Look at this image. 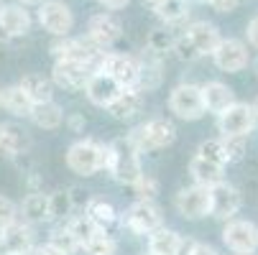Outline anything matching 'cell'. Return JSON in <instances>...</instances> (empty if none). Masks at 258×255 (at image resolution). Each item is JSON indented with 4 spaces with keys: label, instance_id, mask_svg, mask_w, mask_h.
Returning <instances> with one entry per match:
<instances>
[{
    "label": "cell",
    "instance_id": "obj_40",
    "mask_svg": "<svg viewBox=\"0 0 258 255\" xmlns=\"http://www.w3.org/2000/svg\"><path fill=\"white\" fill-rule=\"evenodd\" d=\"M174 54H176V59H181V61H187V64H192V61H197L202 54L197 51V46L192 44V39L187 33L184 36H179V39H174V49H171Z\"/></svg>",
    "mask_w": 258,
    "mask_h": 255
},
{
    "label": "cell",
    "instance_id": "obj_13",
    "mask_svg": "<svg viewBox=\"0 0 258 255\" xmlns=\"http://www.w3.org/2000/svg\"><path fill=\"white\" fill-rule=\"evenodd\" d=\"M123 225L136 232V235H151L154 230L161 227V209L156 207V202H146L138 199L136 204H131V209L125 212Z\"/></svg>",
    "mask_w": 258,
    "mask_h": 255
},
{
    "label": "cell",
    "instance_id": "obj_55",
    "mask_svg": "<svg viewBox=\"0 0 258 255\" xmlns=\"http://www.w3.org/2000/svg\"><path fill=\"white\" fill-rule=\"evenodd\" d=\"M0 6H3V0H0Z\"/></svg>",
    "mask_w": 258,
    "mask_h": 255
},
{
    "label": "cell",
    "instance_id": "obj_45",
    "mask_svg": "<svg viewBox=\"0 0 258 255\" xmlns=\"http://www.w3.org/2000/svg\"><path fill=\"white\" fill-rule=\"evenodd\" d=\"M245 36H248V44H250L253 49H258V16L248 21V26H245Z\"/></svg>",
    "mask_w": 258,
    "mask_h": 255
},
{
    "label": "cell",
    "instance_id": "obj_52",
    "mask_svg": "<svg viewBox=\"0 0 258 255\" xmlns=\"http://www.w3.org/2000/svg\"><path fill=\"white\" fill-rule=\"evenodd\" d=\"M253 110H255V118H258V97L253 100Z\"/></svg>",
    "mask_w": 258,
    "mask_h": 255
},
{
    "label": "cell",
    "instance_id": "obj_24",
    "mask_svg": "<svg viewBox=\"0 0 258 255\" xmlns=\"http://www.w3.org/2000/svg\"><path fill=\"white\" fill-rule=\"evenodd\" d=\"M184 250V240L176 230H169V227H159L149 235V252L154 255H181Z\"/></svg>",
    "mask_w": 258,
    "mask_h": 255
},
{
    "label": "cell",
    "instance_id": "obj_44",
    "mask_svg": "<svg viewBox=\"0 0 258 255\" xmlns=\"http://www.w3.org/2000/svg\"><path fill=\"white\" fill-rule=\"evenodd\" d=\"M210 6L215 13H233L240 6V0H210Z\"/></svg>",
    "mask_w": 258,
    "mask_h": 255
},
{
    "label": "cell",
    "instance_id": "obj_2",
    "mask_svg": "<svg viewBox=\"0 0 258 255\" xmlns=\"http://www.w3.org/2000/svg\"><path fill=\"white\" fill-rule=\"evenodd\" d=\"M138 148L131 143V138H115L110 143V163H107V174L113 176L118 184H133L143 176L141 161H138Z\"/></svg>",
    "mask_w": 258,
    "mask_h": 255
},
{
    "label": "cell",
    "instance_id": "obj_43",
    "mask_svg": "<svg viewBox=\"0 0 258 255\" xmlns=\"http://www.w3.org/2000/svg\"><path fill=\"white\" fill-rule=\"evenodd\" d=\"M181 255H220V252L212 245H205V242H184Z\"/></svg>",
    "mask_w": 258,
    "mask_h": 255
},
{
    "label": "cell",
    "instance_id": "obj_38",
    "mask_svg": "<svg viewBox=\"0 0 258 255\" xmlns=\"http://www.w3.org/2000/svg\"><path fill=\"white\" fill-rule=\"evenodd\" d=\"M223 143H225L228 163L243 161V156H245V151H248V135H223Z\"/></svg>",
    "mask_w": 258,
    "mask_h": 255
},
{
    "label": "cell",
    "instance_id": "obj_8",
    "mask_svg": "<svg viewBox=\"0 0 258 255\" xmlns=\"http://www.w3.org/2000/svg\"><path fill=\"white\" fill-rule=\"evenodd\" d=\"M258 118L253 110V102H233L225 113L217 115V128L223 135H250Z\"/></svg>",
    "mask_w": 258,
    "mask_h": 255
},
{
    "label": "cell",
    "instance_id": "obj_5",
    "mask_svg": "<svg viewBox=\"0 0 258 255\" xmlns=\"http://www.w3.org/2000/svg\"><path fill=\"white\" fill-rule=\"evenodd\" d=\"M51 54L54 59H77V61H87L95 71L100 64V56L105 54V49H100L90 36H59V39L51 44Z\"/></svg>",
    "mask_w": 258,
    "mask_h": 255
},
{
    "label": "cell",
    "instance_id": "obj_12",
    "mask_svg": "<svg viewBox=\"0 0 258 255\" xmlns=\"http://www.w3.org/2000/svg\"><path fill=\"white\" fill-rule=\"evenodd\" d=\"M92 66L87 61H77V59H56L54 69H51V79L56 87L61 90H85L87 79L92 77Z\"/></svg>",
    "mask_w": 258,
    "mask_h": 255
},
{
    "label": "cell",
    "instance_id": "obj_36",
    "mask_svg": "<svg viewBox=\"0 0 258 255\" xmlns=\"http://www.w3.org/2000/svg\"><path fill=\"white\" fill-rule=\"evenodd\" d=\"M146 49H149L151 54L156 56H164L166 51L174 49V39H171V33L166 28H154L149 33V39H146Z\"/></svg>",
    "mask_w": 258,
    "mask_h": 255
},
{
    "label": "cell",
    "instance_id": "obj_54",
    "mask_svg": "<svg viewBox=\"0 0 258 255\" xmlns=\"http://www.w3.org/2000/svg\"><path fill=\"white\" fill-rule=\"evenodd\" d=\"M197 3H210V0H197Z\"/></svg>",
    "mask_w": 258,
    "mask_h": 255
},
{
    "label": "cell",
    "instance_id": "obj_6",
    "mask_svg": "<svg viewBox=\"0 0 258 255\" xmlns=\"http://www.w3.org/2000/svg\"><path fill=\"white\" fill-rule=\"evenodd\" d=\"M223 242L235 255H250L258 252V225L250 220H228L223 227Z\"/></svg>",
    "mask_w": 258,
    "mask_h": 255
},
{
    "label": "cell",
    "instance_id": "obj_51",
    "mask_svg": "<svg viewBox=\"0 0 258 255\" xmlns=\"http://www.w3.org/2000/svg\"><path fill=\"white\" fill-rule=\"evenodd\" d=\"M3 255H33V250H28V252H3Z\"/></svg>",
    "mask_w": 258,
    "mask_h": 255
},
{
    "label": "cell",
    "instance_id": "obj_1",
    "mask_svg": "<svg viewBox=\"0 0 258 255\" xmlns=\"http://www.w3.org/2000/svg\"><path fill=\"white\" fill-rule=\"evenodd\" d=\"M107 163H110V143L85 138L72 143L67 151V166L80 176H95L97 171H107Z\"/></svg>",
    "mask_w": 258,
    "mask_h": 255
},
{
    "label": "cell",
    "instance_id": "obj_18",
    "mask_svg": "<svg viewBox=\"0 0 258 255\" xmlns=\"http://www.w3.org/2000/svg\"><path fill=\"white\" fill-rule=\"evenodd\" d=\"M33 247V225H28L26 220L13 222L0 232V252H28Z\"/></svg>",
    "mask_w": 258,
    "mask_h": 255
},
{
    "label": "cell",
    "instance_id": "obj_22",
    "mask_svg": "<svg viewBox=\"0 0 258 255\" xmlns=\"http://www.w3.org/2000/svg\"><path fill=\"white\" fill-rule=\"evenodd\" d=\"M18 209H21V217L28 225L51 222V202H49V194H44V192H31L21 202Z\"/></svg>",
    "mask_w": 258,
    "mask_h": 255
},
{
    "label": "cell",
    "instance_id": "obj_46",
    "mask_svg": "<svg viewBox=\"0 0 258 255\" xmlns=\"http://www.w3.org/2000/svg\"><path fill=\"white\" fill-rule=\"evenodd\" d=\"M67 125H69V130L72 133H85V125H87V120L80 115V113H75V115H69L67 120H64Z\"/></svg>",
    "mask_w": 258,
    "mask_h": 255
},
{
    "label": "cell",
    "instance_id": "obj_57",
    "mask_svg": "<svg viewBox=\"0 0 258 255\" xmlns=\"http://www.w3.org/2000/svg\"><path fill=\"white\" fill-rule=\"evenodd\" d=\"M149 255H154V252H149Z\"/></svg>",
    "mask_w": 258,
    "mask_h": 255
},
{
    "label": "cell",
    "instance_id": "obj_30",
    "mask_svg": "<svg viewBox=\"0 0 258 255\" xmlns=\"http://www.w3.org/2000/svg\"><path fill=\"white\" fill-rule=\"evenodd\" d=\"M161 56L146 51V59L141 61V79H138V87L146 92V90H156L161 84Z\"/></svg>",
    "mask_w": 258,
    "mask_h": 255
},
{
    "label": "cell",
    "instance_id": "obj_31",
    "mask_svg": "<svg viewBox=\"0 0 258 255\" xmlns=\"http://www.w3.org/2000/svg\"><path fill=\"white\" fill-rule=\"evenodd\" d=\"M67 227L72 230V235L77 237V242H80V247L90 240V237H95L97 232H100V227L90 220V217L82 212V214H77V217H67Z\"/></svg>",
    "mask_w": 258,
    "mask_h": 255
},
{
    "label": "cell",
    "instance_id": "obj_4",
    "mask_svg": "<svg viewBox=\"0 0 258 255\" xmlns=\"http://www.w3.org/2000/svg\"><path fill=\"white\" fill-rule=\"evenodd\" d=\"M169 110L181 118V120H200L207 107H205V97H202V87L192 84V82H181L171 90L169 95Z\"/></svg>",
    "mask_w": 258,
    "mask_h": 255
},
{
    "label": "cell",
    "instance_id": "obj_7",
    "mask_svg": "<svg viewBox=\"0 0 258 255\" xmlns=\"http://www.w3.org/2000/svg\"><path fill=\"white\" fill-rule=\"evenodd\" d=\"M243 207V194L238 187H233L230 181H217L210 187V214L217 220H233Z\"/></svg>",
    "mask_w": 258,
    "mask_h": 255
},
{
    "label": "cell",
    "instance_id": "obj_10",
    "mask_svg": "<svg viewBox=\"0 0 258 255\" xmlns=\"http://www.w3.org/2000/svg\"><path fill=\"white\" fill-rule=\"evenodd\" d=\"M174 207L184 220H202L210 214V187L205 184H192L176 192Z\"/></svg>",
    "mask_w": 258,
    "mask_h": 255
},
{
    "label": "cell",
    "instance_id": "obj_53",
    "mask_svg": "<svg viewBox=\"0 0 258 255\" xmlns=\"http://www.w3.org/2000/svg\"><path fill=\"white\" fill-rule=\"evenodd\" d=\"M253 69H255V74H258V59H255V61H253Z\"/></svg>",
    "mask_w": 258,
    "mask_h": 255
},
{
    "label": "cell",
    "instance_id": "obj_21",
    "mask_svg": "<svg viewBox=\"0 0 258 255\" xmlns=\"http://www.w3.org/2000/svg\"><path fill=\"white\" fill-rule=\"evenodd\" d=\"M0 26H3L13 39L26 36L31 31V13L23 3H3L0 6Z\"/></svg>",
    "mask_w": 258,
    "mask_h": 255
},
{
    "label": "cell",
    "instance_id": "obj_29",
    "mask_svg": "<svg viewBox=\"0 0 258 255\" xmlns=\"http://www.w3.org/2000/svg\"><path fill=\"white\" fill-rule=\"evenodd\" d=\"M85 214L90 217V220H92L100 230H105V232L118 222V212H115V207L110 204V202H105L102 197H92L90 204H87V209H85Z\"/></svg>",
    "mask_w": 258,
    "mask_h": 255
},
{
    "label": "cell",
    "instance_id": "obj_25",
    "mask_svg": "<svg viewBox=\"0 0 258 255\" xmlns=\"http://www.w3.org/2000/svg\"><path fill=\"white\" fill-rule=\"evenodd\" d=\"M0 107H3L6 113L16 115V118H28L31 110H33V102L23 92L21 84H11V87L0 90Z\"/></svg>",
    "mask_w": 258,
    "mask_h": 255
},
{
    "label": "cell",
    "instance_id": "obj_50",
    "mask_svg": "<svg viewBox=\"0 0 258 255\" xmlns=\"http://www.w3.org/2000/svg\"><path fill=\"white\" fill-rule=\"evenodd\" d=\"M18 3H23V6H39L41 0H18Z\"/></svg>",
    "mask_w": 258,
    "mask_h": 255
},
{
    "label": "cell",
    "instance_id": "obj_17",
    "mask_svg": "<svg viewBox=\"0 0 258 255\" xmlns=\"http://www.w3.org/2000/svg\"><path fill=\"white\" fill-rule=\"evenodd\" d=\"M31 138L18 123H0V156L3 158H18L28 153Z\"/></svg>",
    "mask_w": 258,
    "mask_h": 255
},
{
    "label": "cell",
    "instance_id": "obj_42",
    "mask_svg": "<svg viewBox=\"0 0 258 255\" xmlns=\"http://www.w3.org/2000/svg\"><path fill=\"white\" fill-rule=\"evenodd\" d=\"M69 197H72V204H75V212H85L90 199H92L82 187H69Z\"/></svg>",
    "mask_w": 258,
    "mask_h": 255
},
{
    "label": "cell",
    "instance_id": "obj_35",
    "mask_svg": "<svg viewBox=\"0 0 258 255\" xmlns=\"http://www.w3.org/2000/svg\"><path fill=\"white\" fill-rule=\"evenodd\" d=\"M82 250L87 252V255H115V240L110 237L105 230H100L95 237H90L85 245H82Z\"/></svg>",
    "mask_w": 258,
    "mask_h": 255
},
{
    "label": "cell",
    "instance_id": "obj_48",
    "mask_svg": "<svg viewBox=\"0 0 258 255\" xmlns=\"http://www.w3.org/2000/svg\"><path fill=\"white\" fill-rule=\"evenodd\" d=\"M97 3L102 8H107V11H120V8H125L131 3V0H97Z\"/></svg>",
    "mask_w": 258,
    "mask_h": 255
},
{
    "label": "cell",
    "instance_id": "obj_37",
    "mask_svg": "<svg viewBox=\"0 0 258 255\" xmlns=\"http://www.w3.org/2000/svg\"><path fill=\"white\" fill-rule=\"evenodd\" d=\"M49 202H51V220H64V217L75 212L69 189H56L54 194H49Z\"/></svg>",
    "mask_w": 258,
    "mask_h": 255
},
{
    "label": "cell",
    "instance_id": "obj_47",
    "mask_svg": "<svg viewBox=\"0 0 258 255\" xmlns=\"http://www.w3.org/2000/svg\"><path fill=\"white\" fill-rule=\"evenodd\" d=\"M33 255H67V252L59 250V247H54L51 242H44V245H39V247H33Z\"/></svg>",
    "mask_w": 258,
    "mask_h": 255
},
{
    "label": "cell",
    "instance_id": "obj_34",
    "mask_svg": "<svg viewBox=\"0 0 258 255\" xmlns=\"http://www.w3.org/2000/svg\"><path fill=\"white\" fill-rule=\"evenodd\" d=\"M197 156H202V158H207V161H215V163L228 166V153H225V143H223V138L202 140V143H200V148H197Z\"/></svg>",
    "mask_w": 258,
    "mask_h": 255
},
{
    "label": "cell",
    "instance_id": "obj_23",
    "mask_svg": "<svg viewBox=\"0 0 258 255\" xmlns=\"http://www.w3.org/2000/svg\"><path fill=\"white\" fill-rule=\"evenodd\" d=\"M202 97H205L207 113H215V115L225 113L233 102H238L235 92L228 84H223V82H207V84H202Z\"/></svg>",
    "mask_w": 258,
    "mask_h": 255
},
{
    "label": "cell",
    "instance_id": "obj_20",
    "mask_svg": "<svg viewBox=\"0 0 258 255\" xmlns=\"http://www.w3.org/2000/svg\"><path fill=\"white\" fill-rule=\"evenodd\" d=\"M141 110H143V90L141 87H123V92L107 107V113L115 120H131Z\"/></svg>",
    "mask_w": 258,
    "mask_h": 255
},
{
    "label": "cell",
    "instance_id": "obj_19",
    "mask_svg": "<svg viewBox=\"0 0 258 255\" xmlns=\"http://www.w3.org/2000/svg\"><path fill=\"white\" fill-rule=\"evenodd\" d=\"M187 36L192 39V44L197 46V51L202 56H212L215 49L220 46V41H223V36H220L217 26L215 23H207V21H195L187 26Z\"/></svg>",
    "mask_w": 258,
    "mask_h": 255
},
{
    "label": "cell",
    "instance_id": "obj_27",
    "mask_svg": "<svg viewBox=\"0 0 258 255\" xmlns=\"http://www.w3.org/2000/svg\"><path fill=\"white\" fill-rule=\"evenodd\" d=\"M189 174L195 179V184L212 187V184H217V181L225 179V166L223 163H215V161H207L202 156H195L189 161Z\"/></svg>",
    "mask_w": 258,
    "mask_h": 255
},
{
    "label": "cell",
    "instance_id": "obj_28",
    "mask_svg": "<svg viewBox=\"0 0 258 255\" xmlns=\"http://www.w3.org/2000/svg\"><path fill=\"white\" fill-rule=\"evenodd\" d=\"M23 92L31 97V102H46V100H54V79L44 77V74H36V71H31V74H23L21 82Z\"/></svg>",
    "mask_w": 258,
    "mask_h": 255
},
{
    "label": "cell",
    "instance_id": "obj_56",
    "mask_svg": "<svg viewBox=\"0 0 258 255\" xmlns=\"http://www.w3.org/2000/svg\"><path fill=\"white\" fill-rule=\"evenodd\" d=\"M250 255H255V252H250Z\"/></svg>",
    "mask_w": 258,
    "mask_h": 255
},
{
    "label": "cell",
    "instance_id": "obj_11",
    "mask_svg": "<svg viewBox=\"0 0 258 255\" xmlns=\"http://www.w3.org/2000/svg\"><path fill=\"white\" fill-rule=\"evenodd\" d=\"M97 71H107L110 77H115L123 87H138L141 79V61H136L128 54H110L105 51L100 56Z\"/></svg>",
    "mask_w": 258,
    "mask_h": 255
},
{
    "label": "cell",
    "instance_id": "obj_16",
    "mask_svg": "<svg viewBox=\"0 0 258 255\" xmlns=\"http://www.w3.org/2000/svg\"><path fill=\"white\" fill-rule=\"evenodd\" d=\"M87 36L100 49H110L123 36V26L115 16H110V13H95L87 21Z\"/></svg>",
    "mask_w": 258,
    "mask_h": 255
},
{
    "label": "cell",
    "instance_id": "obj_9",
    "mask_svg": "<svg viewBox=\"0 0 258 255\" xmlns=\"http://www.w3.org/2000/svg\"><path fill=\"white\" fill-rule=\"evenodd\" d=\"M39 23L44 31H49L51 36H69V31L75 28V16L72 8L64 0H41L39 3Z\"/></svg>",
    "mask_w": 258,
    "mask_h": 255
},
{
    "label": "cell",
    "instance_id": "obj_33",
    "mask_svg": "<svg viewBox=\"0 0 258 255\" xmlns=\"http://www.w3.org/2000/svg\"><path fill=\"white\" fill-rule=\"evenodd\" d=\"M154 13L164 21V23H176L189 13V3L187 0H161L154 8Z\"/></svg>",
    "mask_w": 258,
    "mask_h": 255
},
{
    "label": "cell",
    "instance_id": "obj_3",
    "mask_svg": "<svg viewBox=\"0 0 258 255\" xmlns=\"http://www.w3.org/2000/svg\"><path fill=\"white\" fill-rule=\"evenodd\" d=\"M128 138L141 153L161 151V148H166V145H171L176 140V125L166 118H154L149 123H141L138 128H133L128 133Z\"/></svg>",
    "mask_w": 258,
    "mask_h": 255
},
{
    "label": "cell",
    "instance_id": "obj_26",
    "mask_svg": "<svg viewBox=\"0 0 258 255\" xmlns=\"http://www.w3.org/2000/svg\"><path fill=\"white\" fill-rule=\"evenodd\" d=\"M28 118L33 120L36 128L56 130V128L64 123V110H61V105H56L54 100H46V102H36Z\"/></svg>",
    "mask_w": 258,
    "mask_h": 255
},
{
    "label": "cell",
    "instance_id": "obj_41",
    "mask_svg": "<svg viewBox=\"0 0 258 255\" xmlns=\"http://www.w3.org/2000/svg\"><path fill=\"white\" fill-rule=\"evenodd\" d=\"M18 214H21V209L8 197L0 194V232H3L6 227H11L13 222H18Z\"/></svg>",
    "mask_w": 258,
    "mask_h": 255
},
{
    "label": "cell",
    "instance_id": "obj_39",
    "mask_svg": "<svg viewBox=\"0 0 258 255\" xmlns=\"http://www.w3.org/2000/svg\"><path fill=\"white\" fill-rule=\"evenodd\" d=\"M131 189H133V194L138 197V199H146V202H154L156 197H159V181L154 179V176H141L138 181H133L131 184Z\"/></svg>",
    "mask_w": 258,
    "mask_h": 255
},
{
    "label": "cell",
    "instance_id": "obj_14",
    "mask_svg": "<svg viewBox=\"0 0 258 255\" xmlns=\"http://www.w3.org/2000/svg\"><path fill=\"white\" fill-rule=\"evenodd\" d=\"M212 59H215V66L220 71H228V74L243 71L248 66V61H250L248 46L240 39H223V41H220V46L215 49Z\"/></svg>",
    "mask_w": 258,
    "mask_h": 255
},
{
    "label": "cell",
    "instance_id": "obj_49",
    "mask_svg": "<svg viewBox=\"0 0 258 255\" xmlns=\"http://www.w3.org/2000/svg\"><path fill=\"white\" fill-rule=\"evenodd\" d=\"M11 39H13V36H11V33H8V31L3 28V26H0V44H8Z\"/></svg>",
    "mask_w": 258,
    "mask_h": 255
},
{
    "label": "cell",
    "instance_id": "obj_15",
    "mask_svg": "<svg viewBox=\"0 0 258 255\" xmlns=\"http://www.w3.org/2000/svg\"><path fill=\"white\" fill-rule=\"evenodd\" d=\"M123 92V84L115 79V77H110L107 71H92V77L87 79L85 84V95L87 100L95 105V107H107L113 105V100Z\"/></svg>",
    "mask_w": 258,
    "mask_h": 255
},
{
    "label": "cell",
    "instance_id": "obj_32",
    "mask_svg": "<svg viewBox=\"0 0 258 255\" xmlns=\"http://www.w3.org/2000/svg\"><path fill=\"white\" fill-rule=\"evenodd\" d=\"M46 242H51L54 247H59V250H64L67 255H75L77 250H82L80 247V242H77V237L72 235V230L67 227V222H61V225H56L51 232H49V240Z\"/></svg>",
    "mask_w": 258,
    "mask_h": 255
}]
</instances>
